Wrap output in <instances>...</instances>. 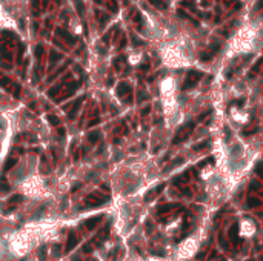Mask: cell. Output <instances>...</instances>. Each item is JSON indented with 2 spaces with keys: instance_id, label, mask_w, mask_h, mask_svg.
<instances>
[{
  "instance_id": "obj_8",
  "label": "cell",
  "mask_w": 263,
  "mask_h": 261,
  "mask_svg": "<svg viewBox=\"0 0 263 261\" xmlns=\"http://www.w3.org/2000/svg\"><path fill=\"white\" fill-rule=\"evenodd\" d=\"M97 123H98V118H94L93 122H89V126H96Z\"/></svg>"
},
{
  "instance_id": "obj_4",
  "label": "cell",
  "mask_w": 263,
  "mask_h": 261,
  "mask_svg": "<svg viewBox=\"0 0 263 261\" xmlns=\"http://www.w3.org/2000/svg\"><path fill=\"white\" fill-rule=\"evenodd\" d=\"M260 200H249V201H248V206L249 207H254V206H260Z\"/></svg>"
},
{
  "instance_id": "obj_2",
  "label": "cell",
  "mask_w": 263,
  "mask_h": 261,
  "mask_svg": "<svg viewBox=\"0 0 263 261\" xmlns=\"http://www.w3.org/2000/svg\"><path fill=\"white\" fill-rule=\"evenodd\" d=\"M174 207H177V204H168V206H162L159 209V212L162 214V212H168L169 209H174Z\"/></svg>"
},
{
  "instance_id": "obj_3",
  "label": "cell",
  "mask_w": 263,
  "mask_h": 261,
  "mask_svg": "<svg viewBox=\"0 0 263 261\" xmlns=\"http://www.w3.org/2000/svg\"><path fill=\"white\" fill-rule=\"evenodd\" d=\"M14 164H16V160H14V158H9V160H8V163L5 164V172H8V171H9L11 168H13Z\"/></svg>"
},
{
  "instance_id": "obj_1",
  "label": "cell",
  "mask_w": 263,
  "mask_h": 261,
  "mask_svg": "<svg viewBox=\"0 0 263 261\" xmlns=\"http://www.w3.org/2000/svg\"><path fill=\"white\" fill-rule=\"evenodd\" d=\"M75 243H77V238H75L74 233H71V235H69V241H68V244H66V252H69L71 249L75 246Z\"/></svg>"
},
{
  "instance_id": "obj_7",
  "label": "cell",
  "mask_w": 263,
  "mask_h": 261,
  "mask_svg": "<svg viewBox=\"0 0 263 261\" xmlns=\"http://www.w3.org/2000/svg\"><path fill=\"white\" fill-rule=\"evenodd\" d=\"M49 122H51V123H54V124H59V118H56V117L49 115Z\"/></svg>"
},
{
  "instance_id": "obj_5",
  "label": "cell",
  "mask_w": 263,
  "mask_h": 261,
  "mask_svg": "<svg viewBox=\"0 0 263 261\" xmlns=\"http://www.w3.org/2000/svg\"><path fill=\"white\" fill-rule=\"evenodd\" d=\"M97 138H98V132H93V134H89V140H91V141H96Z\"/></svg>"
},
{
  "instance_id": "obj_6",
  "label": "cell",
  "mask_w": 263,
  "mask_h": 261,
  "mask_svg": "<svg viewBox=\"0 0 263 261\" xmlns=\"http://www.w3.org/2000/svg\"><path fill=\"white\" fill-rule=\"evenodd\" d=\"M0 26H5V20H3V11L0 8Z\"/></svg>"
}]
</instances>
